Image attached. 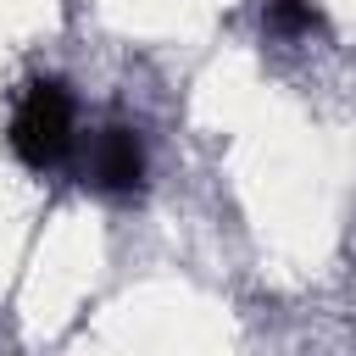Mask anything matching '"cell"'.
I'll return each mask as SVG.
<instances>
[{
  "instance_id": "3957f363",
  "label": "cell",
  "mask_w": 356,
  "mask_h": 356,
  "mask_svg": "<svg viewBox=\"0 0 356 356\" xmlns=\"http://www.w3.org/2000/svg\"><path fill=\"white\" fill-rule=\"evenodd\" d=\"M267 28L273 33H312L317 28V11L306 0H273L267 6Z\"/></svg>"
},
{
  "instance_id": "7a4b0ae2",
  "label": "cell",
  "mask_w": 356,
  "mask_h": 356,
  "mask_svg": "<svg viewBox=\"0 0 356 356\" xmlns=\"http://www.w3.org/2000/svg\"><path fill=\"white\" fill-rule=\"evenodd\" d=\"M89 172H95V189L106 195H134L145 184V145L134 128H100L95 150H89Z\"/></svg>"
},
{
  "instance_id": "6da1fadb",
  "label": "cell",
  "mask_w": 356,
  "mask_h": 356,
  "mask_svg": "<svg viewBox=\"0 0 356 356\" xmlns=\"http://www.w3.org/2000/svg\"><path fill=\"white\" fill-rule=\"evenodd\" d=\"M11 150L33 172L67 161V150H72V95L56 78H33L22 89V100L11 111Z\"/></svg>"
}]
</instances>
